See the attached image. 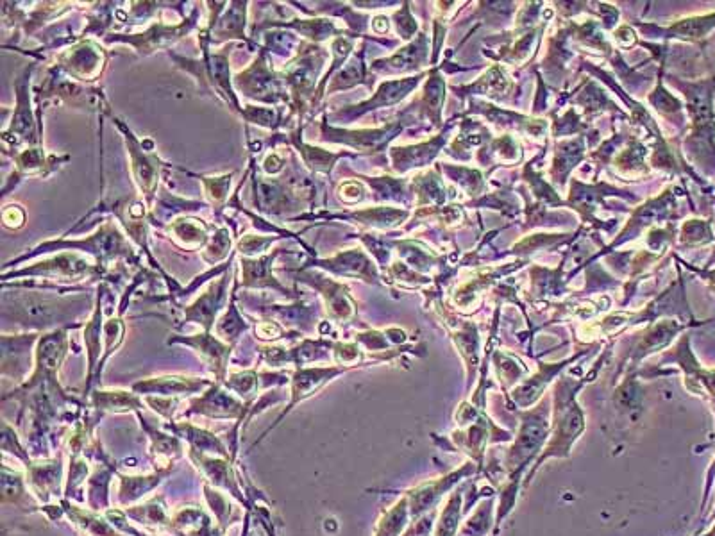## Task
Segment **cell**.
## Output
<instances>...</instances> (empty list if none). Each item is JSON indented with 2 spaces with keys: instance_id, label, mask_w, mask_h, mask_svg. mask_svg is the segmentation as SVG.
Instances as JSON below:
<instances>
[{
  "instance_id": "cell-29",
  "label": "cell",
  "mask_w": 715,
  "mask_h": 536,
  "mask_svg": "<svg viewBox=\"0 0 715 536\" xmlns=\"http://www.w3.org/2000/svg\"><path fill=\"white\" fill-rule=\"evenodd\" d=\"M236 281L235 290L231 292V301H229L228 310L217 320L215 324V333L219 336L222 342L235 347L236 342L240 340V336L244 335V331L249 329V324L245 322L244 315L236 306Z\"/></svg>"
},
{
  "instance_id": "cell-15",
  "label": "cell",
  "mask_w": 715,
  "mask_h": 536,
  "mask_svg": "<svg viewBox=\"0 0 715 536\" xmlns=\"http://www.w3.org/2000/svg\"><path fill=\"white\" fill-rule=\"evenodd\" d=\"M419 81H421V77H406V79L387 81V83L379 86L378 92L374 93V97H371L369 101H363L360 104H356V106L340 109L337 113L328 115V118L329 120H335V122H344V120L347 122V120L362 117V115L369 113V111H374V109L394 106L397 102L403 101L404 97L419 84Z\"/></svg>"
},
{
  "instance_id": "cell-1",
  "label": "cell",
  "mask_w": 715,
  "mask_h": 536,
  "mask_svg": "<svg viewBox=\"0 0 715 536\" xmlns=\"http://www.w3.org/2000/svg\"><path fill=\"white\" fill-rule=\"evenodd\" d=\"M63 249L65 251H70V249L72 251H81L88 254V256H93L95 263L104 268L115 279H118V276L115 274V270H111V267L118 261L126 260L129 265H138L140 263V258L136 256L133 245L127 242L126 235L120 231V227L113 220H106L97 229L95 235L86 236L85 240H74V242H70V240H51V242H45L42 245H38V247H34L33 251L27 252L17 260L9 261L8 265H4V272L9 267H13L15 263H20V261L36 258L40 254L63 251Z\"/></svg>"
},
{
  "instance_id": "cell-24",
  "label": "cell",
  "mask_w": 715,
  "mask_h": 536,
  "mask_svg": "<svg viewBox=\"0 0 715 536\" xmlns=\"http://www.w3.org/2000/svg\"><path fill=\"white\" fill-rule=\"evenodd\" d=\"M319 217H326L328 220H333V218L351 220L354 224L371 227V229H392V227L403 224L404 220L408 218V211L378 206V208H367V210L353 211V213H345V215H301V217H297V220H315Z\"/></svg>"
},
{
  "instance_id": "cell-39",
  "label": "cell",
  "mask_w": 715,
  "mask_h": 536,
  "mask_svg": "<svg viewBox=\"0 0 715 536\" xmlns=\"http://www.w3.org/2000/svg\"><path fill=\"white\" fill-rule=\"evenodd\" d=\"M338 199L340 201L344 202V204H358V202L365 201V193H367V190H365V186L362 185V183H358V181H344V183H340V186H338Z\"/></svg>"
},
{
  "instance_id": "cell-4",
  "label": "cell",
  "mask_w": 715,
  "mask_h": 536,
  "mask_svg": "<svg viewBox=\"0 0 715 536\" xmlns=\"http://www.w3.org/2000/svg\"><path fill=\"white\" fill-rule=\"evenodd\" d=\"M34 65L27 67L15 83V93H17V106L13 111V118L4 133V154L15 158L18 152L24 151L22 145L27 147H42V106L36 108L34 113L33 102H31V76H33Z\"/></svg>"
},
{
  "instance_id": "cell-33",
  "label": "cell",
  "mask_w": 715,
  "mask_h": 536,
  "mask_svg": "<svg viewBox=\"0 0 715 536\" xmlns=\"http://www.w3.org/2000/svg\"><path fill=\"white\" fill-rule=\"evenodd\" d=\"M174 431L177 435L185 436L186 440L190 444L194 445L195 451H202V453H219L226 454V447L222 445L219 438L215 435H211L208 431H202V429L194 428L190 424H177L174 426Z\"/></svg>"
},
{
  "instance_id": "cell-8",
  "label": "cell",
  "mask_w": 715,
  "mask_h": 536,
  "mask_svg": "<svg viewBox=\"0 0 715 536\" xmlns=\"http://www.w3.org/2000/svg\"><path fill=\"white\" fill-rule=\"evenodd\" d=\"M199 22V8L192 9V15L185 17L179 24L154 22L149 29L138 34L111 33L104 38V43H127L140 56H151L154 52L169 51L172 45L192 33Z\"/></svg>"
},
{
  "instance_id": "cell-12",
  "label": "cell",
  "mask_w": 715,
  "mask_h": 536,
  "mask_svg": "<svg viewBox=\"0 0 715 536\" xmlns=\"http://www.w3.org/2000/svg\"><path fill=\"white\" fill-rule=\"evenodd\" d=\"M13 306L18 308V319L22 320V326L45 329L54 324L56 319H68V308H72V302L40 292H20L13 295Z\"/></svg>"
},
{
  "instance_id": "cell-11",
  "label": "cell",
  "mask_w": 715,
  "mask_h": 536,
  "mask_svg": "<svg viewBox=\"0 0 715 536\" xmlns=\"http://www.w3.org/2000/svg\"><path fill=\"white\" fill-rule=\"evenodd\" d=\"M403 131L401 122H394L379 129H360V131H351V129H342L335 127L329 122L328 113L322 115L320 122V142L326 143H342L351 147L354 151L363 152V154H376L387 147L390 140H394L397 134Z\"/></svg>"
},
{
  "instance_id": "cell-31",
  "label": "cell",
  "mask_w": 715,
  "mask_h": 536,
  "mask_svg": "<svg viewBox=\"0 0 715 536\" xmlns=\"http://www.w3.org/2000/svg\"><path fill=\"white\" fill-rule=\"evenodd\" d=\"M365 72H367V68L363 63V52H360V54L356 52L353 59L344 68H340L335 76L331 77V83L328 84L326 95L349 90L356 84L365 83Z\"/></svg>"
},
{
  "instance_id": "cell-20",
  "label": "cell",
  "mask_w": 715,
  "mask_h": 536,
  "mask_svg": "<svg viewBox=\"0 0 715 536\" xmlns=\"http://www.w3.org/2000/svg\"><path fill=\"white\" fill-rule=\"evenodd\" d=\"M351 367H342V365H337V367H312V369H297L294 374H292V388H290V394H292V401L288 404L281 417H279L278 422L274 426H278L279 422L283 420L286 413L290 410H294L295 404L312 397L313 394H317L322 386L329 383L331 379L344 374Z\"/></svg>"
},
{
  "instance_id": "cell-3",
  "label": "cell",
  "mask_w": 715,
  "mask_h": 536,
  "mask_svg": "<svg viewBox=\"0 0 715 536\" xmlns=\"http://www.w3.org/2000/svg\"><path fill=\"white\" fill-rule=\"evenodd\" d=\"M20 277H43L45 281H58V285L70 292L85 290L77 288V283L81 281H101L108 279L113 281L111 274L104 268L99 267L95 261L88 260V256H83L76 251H61L56 256H51L47 260L38 261L31 267L20 268L13 272H4V283L9 279H20Z\"/></svg>"
},
{
  "instance_id": "cell-36",
  "label": "cell",
  "mask_w": 715,
  "mask_h": 536,
  "mask_svg": "<svg viewBox=\"0 0 715 536\" xmlns=\"http://www.w3.org/2000/svg\"><path fill=\"white\" fill-rule=\"evenodd\" d=\"M124 333H126V324L122 320V315L118 317H111L106 324H104V354H102L101 363H99V369H97V376L102 374V369H104V363L108 361L111 354L117 351L118 345L122 344L124 340Z\"/></svg>"
},
{
  "instance_id": "cell-16",
  "label": "cell",
  "mask_w": 715,
  "mask_h": 536,
  "mask_svg": "<svg viewBox=\"0 0 715 536\" xmlns=\"http://www.w3.org/2000/svg\"><path fill=\"white\" fill-rule=\"evenodd\" d=\"M306 267L320 268L333 276L363 279L367 283H378L379 279L378 268L362 249L340 251L335 256L324 258V260L313 258L310 265H306Z\"/></svg>"
},
{
  "instance_id": "cell-30",
  "label": "cell",
  "mask_w": 715,
  "mask_h": 536,
  "mask_svg": "<svg viewBox=\"0 0 715 536\" xmlns=\"http://www.w3.org/2000/svg\"><path fill=\"white\" fill-rule=\"evenodd\" d=\"M233 245H235V238L229 231V227H213L210 242L202 249L201 260L211 267H217L222 261L231 260L235 256L236 251H233Z\"/></svg>"
},
{
  "instance_id": "cell-9",
  "label": "cell",
  "mask_w": 715,
  "mask_h": 536,
  "mask_svg": "<svg viewBox=\"0 0 715 536\" xmlns=\"http://www.w3.org/2000/svg\"><path fill=\"white\" fill-rule=\"evenodd\" d=\"M288 272L294 276L295 281L310 286V288L319 292L322 301H324V306H326V313H328L329 319L333 320V322L344 324V322H349L356 315V302L353 301V297L349 294L347 286L337 283L335 279H331L329 276L320 274L317 268L313 270L310 267H303L297 268V270H288Z\"/></svg>"
},
{
  "instance_id": "cell-26",
  "label": "cell",
  "mask_w": 715,
  "mask_h": 536,
  "mask_svg": "<svg viewBox=\"0 0 715 536\" xmlns=\"http://www.w3.org/2000/svg\"><path fill=\"white\" fill-rule=\"evenodd\" d=\"M40 340L38 335L2 336V374L8 372L13 365L15 372L13 377L22 381L27 369L31 367V347L34 342Z\"/></svg>"
},
{
  "instance_id": "cell-42",
  "label": "cell",
  "mask_w": 715,
  "mask_h": 536,
  "mask_svg": "<svg viewBox=\"0 0 715 536\" xmlns=\"http://www.w3.org/2000/svg\"><path fill=\"white\" fill-rule=\"evenodd\" d=\"M286 158L278 152H269L265 160L261 161V170L267 177H276L285 170Z\"/></svg>"
},
{
  "instance_id": "cell-14",
  "label": "cell",
  "mask_w": 715,
  "mask_h": 536,
  "mask_svg": "<svg viewBox=\"0 0 715 536\" xmlns=\"http://www.w3.org/2000/svg\"><path fill=\"white\" fill-rule=\"evenodd\" d=\"M283 249H276L274 252H267L260 258H240V268H242V286L245 290H272L278 292L286 299L299 301L301 295L281 285L278 277L272 274L274 270V261L278 256H281Z\"/></svg>"
},
{
  "instance_id": "cell-2",
  "label": "cell",
  "mask_w": 715,
  "mask_h": 536,
  "mask_svg": "<svg viewBox=\"0 0 715 536\" xmlns=\"http://www.w3.org/2000/svg\"><path fill=\"white\" fill-rule=\"evenodd\" d=\"M331 51L315 45V43L304 42L301 51L297 52L294 59L285 63L281 70L285 79L286 88L290 93V113L297 115L299 120H303L308 111H312L313 97L315 90L320 83V74L326 67Z\"/></svg>"
},
{
  "instance_id": "cell-13",
  "label": "cell",
  "mask_w": 715,
  "mask_h": 536,
  "mask_svg": "<svg viewBox=\"0 0 715 536\" xmlns=\"http://www.w3.org/2000/svg\"><path fill=\"white\" fill-rule=\"evenodd\" d=\"M233 277V268H229L228 272H224L222 276L213 279L208 288L204 290V294L197 301L192 302L188 308H185V324H199L204 331H211L217 324V317L220 311L224 308V304L228 301V286Z\"/></svg>"
},
{
  "instance_id": "cell-19",
  "label": "cell",
  "mask_w": 715,
  "mask_h": 536,
  "mask_svg": "<svg viewBox=\"0 0 715 536\" xmlns=\"http://www.w3.org/2000/svg\"><path fill=\"white\" fill-rule=\"evenodd\" d=\"M263 29H288L295 34H301L310 43H315V45H320V43L326 42V40H335L338 36H344L347 31L344 29H338L335 20H329V18H294L290 22H278V20H267V22H261V24H256L253 27V36H256L258 31H263Z\"/></svg>"
},
{
  "instance_id": "cell-37",
  "label": "cell",
  "mask_w": 715,
  "mask_h": 536,
  "mask_svg": "<svg viewBox=\"0 0 715 536\" xmlns=\"http://www.w3.org/2000/svg\"><path fill=\"white\" fill-rule=\"evenodd\" d=\"M281 238H285V236H263L260 233L258 235L249 233L236 242V254H240L242 258H260L263 254H267V249L272 243L278 242Z\"/></svg>"
},
{
  "instance_id": "cell-27",
  "label": "cell",
  "mask_w": 715,
  "mask_h": 536,
  "mask_svg": "<svg viewBox=\"0 0 715 536\" xmlns=\"http://www.w3.org/2000/svg\"><path fill=\"white\" fill-rule=\"evenodd\" d=\"M426 52H428L426 38H424V34H421L415 42L406 45L403 49H399L394 56L374 61L371 68L374 72H381V74H387V72H412V70H417V68L421 67L422 61L426 59Z\"/></svg>"
},
{
  "instance_id": "cell-35",
  "label": "cell",
  "mask_w": 715,
  "mask_h": 536,
  "mask_svg": "<svg viewBox=\"0 0 715 536\" xmlns=\"http://www.w3.org/2000/svg\"><path fill=\"white\" fill-rule=\"evenodd\" d=\"M192 176L197 177L204 185L206 197L210 199L215 208L222 210L228 206L229 192H231V183H233L235 172H229L224 176H197V174H192Z\"/></svg>"
},
{
  "instance_id": "cell-6",
  "label": "cell",
  "mask_w": 715,
  "mask_h": 536,
  "mask_svg": "<svg viewBox=\"0 0 715 536\" xmlns=\"http://www.w3.org/2000/svg\"><path fill=\"white\" fill-rule=\"evenodd\" d=\"M315 193L310 192V183L299 179L283 181L278 177L258 176L253 174V204L254 210L269 217H283L294 211L301 210L304 199H313Z\"/></svg>"
},
{
  "instance_id": "cell-32",
  "label": "cell",
  "mask_w": 715,
  "mask_h": 536,
  "mask_svg": "<svg viewBox=\"0 0 715 536\" xmlns=\"http://www.w3.org/2000/svg\"><path fill=\"white\" fill-rule=\"evenodd\" d=\"M93 408L102 411H129V410H142L143 404L136 394H129V392H122V390H117V392H95L93 394Z\"/></svg>"
},
{
  "instance_id": "cell-17",
  "label": "cell",
  "mask_w": 715,
  "mask_h": 536,
  "mask_svg": "<svg viewBox=\"0 0 715 536\" xmlns=\"http://www.w3.org/2000/svg\"><path fill=\"white\" fill-rule=\"evenodd\" d=\"M247 408L249 404L238 401L228 388L222 386V383H213L208 392L190 401V410L186 411L185 417L192 413H201L210 419L242 420Z\"/></svg>"
},
{
  "instance_id": "cell-41",
  "label": "cell",
  "mask_w": 715,
  "mask_h": 536,
  "mask_svg": "<svg viewBox=\"0 0 715 536\" xmlns=\"http://www.w3.org/2000/svg\"><path fill=\"white\" fill-rule=\"evenodd\" d=\"M394 22H396L397 33L403 40H410L415 31H417V22L410 15L408 4H404V8L397 11L396 15H394Z\"/></svg>"
},
{
  "instance_id": "cell-22",
  "label": "cell",
  "mask_w": 715,
  "mask_h": 536,
  "mask_svg": "<svg viewBox=\"0 0 715 536\" xmlns=\"http://www.w3.org/2000/svg\"><path fill=\"white\" fill-rule=\"evenodd\" d=\"M210 381L199 377L160 376L142 379L133 385V392L140 395H158V397H177V395L199 394Z\"/></svg>"
},
{
  "instance_id": "cell-44",
  "label": "cell",
  "mask_w": 715,
  "mask_h": 536,
  "mask_svg": "<svg viewBox=\"0 0 715 536\" xmlns=\"http://www.w3.org/2000/svg\"><path fill=\"white\" fill-rule=\"evenodd\" d=\"M270 401H272V402L278 401V399H272V392H270L269 395H265V402H267V404H269ZM260 406H261V404H258V402H256V404H254V410L251 411V415H254V413H256V411H258V408H260Z\"/></svg>"
},
{
  "instance_id": "cell-38",
  "label": "cell",
  "mask_w": 715,
  "mask_h": 536,
  "mask_svg": "<svg viewBox=\"0 0 715 536\" xmlns=\"http://www.w3.org/2000/svg\"><path fill=\"white\" fill-rule=\"evenodd\" d=\"M167 476V470H161L160 474H154L151 478H122V490L120 497L124 503H131L142 494L152 490L154 486L160 485L161 478Z\"/></svg>"
},
{
  "instance_id": "cell-23",
  "label": "cell",
  "mask_w": 715,
  "mask_h": 536,
  "mask_svg": "<svg viewBox=\"0 0 715 536\" xmlns=\"http://www.w3.org/2000/svg\"><path fill=\"white\" fill-rule=\"evenodd\" d=\"M70 156L67 154H47L43 147H27L22 152H18L13 158L17 170L9 179H15V185L27 176L47 177L52 172H56L63 163H67Z\"/></svg>"
},
{
  "instance_id": "cell-40",
  "label": "cell",
  "mask_w": 715,
  "mask_h": 536,
  "mask_svg": "<svg viewBox=\"0 0 715 536\" xmlns=\"http://www.w3.org/2000/svg\"><path fill=\"white\" fill-rule=\"evenodd\" d=\"M2 226L9 231H18L26 226V210L20 204H9L2 210Z\"/></svg>"
},
{
  "instance_id": "cell-25",
  "label": "cell",
  "mask_w": 715,
  "mask_h": 536,
  "mask_svg": "<svg viewBox=\"0 0 715 536\" xmlns=\"http://www.w3.org/2000/svg\"><path fill=\"white\" fill-rule=\"evenodd\" d=\"M210 229L204 220L195 217H177L167 226L172 242L185 251H201L210 242Z\"/></svg>"
},
{
  "instance_id": "cell-7",
  "label": "cell",
  "mask_w": 715,
  "mask_h": 536,
  "mask_svg": "<svg viewBox=\"0 0 715 536\" xmlns=\"http://www.w3.org/2000/svg\"><path fill=\"white\" fill-rule=\"evenodd\" d=\"M113 124L124 134L127 154H129V160H131L133 181H135L138 192L142 193L143 201L147 202V206L151 208V206H154V201H156L161 172H163V168H167V165L160 160L158 152H154L152 145L147 149V145L151 142L138 140L133 131L127 129L126 124L120 118H113Z\"/></svg>"
},
{
  "instance_id": "cell-28",
  "label": "cell",
  "mask_w": 715,
  "mask_h": 536,
  "mask_svg": "<svg viewBox=\"0 0 715 536\" xmlns=\"http://www.w3.org/2000/svg\"><path fill=\"white\" fill-rule=\"evenodd\" d=\"M444 143V138H437L431 142L421 143L415 147H394L390 149V160L392 168L397 174H404L412 168L424 167L429 161L437 156L440 147Z\"/></svg>"
},
{
  "instance_id": "cell-43",
  "label": "cell",
  "mask_w": 715,
  "mask_h": 536,
  "mask_svg": "<svg viewBox=\"0 0 715 536\" xmlns=\"http://www.w3.org/2000/svg\"><path fill=\"white\" fill-rule=\"evenodd\" d=\"M372 29L376 34H387L390 29V22L387 17H376L372 20Z\"/></svg>"
},
{
  "instance_id": "cell-21",
  "label": "cell",
  "mask_w": 715,
  "mask_h": 536,
  "mask_svg": "<svg viewBox=\"0 0 715 536\" xmlns=\"http://www.w3.org/2000/svg\"><path fill=\"white\" fill-rule=\"evenodd\" d=\"M281 136L283 138H278L279 142L288 143V145L295 147L304 165L313 174L329 176L340 158L351 156L349 152L326 151V149H320V147L303 142V126L297 127L294 131H288L286 134H281Z\"/></svg>"
},
{
  "instance_id": "cell-10",
  "label": "cell",
  "mask_w": 715,
  "mask_h": 536,
  "mask_svg": "<svg viewBox=\"0 0 715 536\" xmlns=\"http://www.w3.org/2000/svg\"><path fill=\"white\" fill-rule=\"evenodd\" d=\"M108 65V52L90 38H81L67 51L59 52L56 67L79 83H93L101 79Z\"/></svg>"
},
{
  "instance_id": "cell-18",
  "label": "cell",
  "mask_w": 715,
  "mask_h": 536,
  "mask_svg": "<svg viewBox=\"0 0 715 536\" xmlns=\"http://www.w3.org/2000/svg\"><path fill=\"white\" fill-rule=\"evenodd\" d=\"M169 344H183L195 349L201 354L202 360L206 361L215 372L217 383H224V379L228 376L229 356L233 351V345L222 342L219 336L211 335V331H202L199 335L176 336L170 338Z\"/></svg>"
},
{
  "instance_id": "cell-5",
  "label": "cell",
  "mask_w": 715,
  "mask_h": 536,
  "mask_svg": "<svg viewBox=\"0 0 715 536\" xmlns=\"http://www.w3.org/2000/svg\"><path fill=\"white\" fill-rule=\"evenodd\" d=\"M233 86L238 93H242L245 99L256 101L263 106H286L290 108V93L286 88L283 74L270 67L267 52L260 47V54L256 56L249 67L238 72L233 77Z\"/></svg>"
},
{
  "instance_id": "cell-34",
  "label": "cell",
  "mask_w": 715,
  "mask_h": 536,
  "mask_svg": "<svg viewBox=\"0 0 715 536\" xmlns=\"http://www.w3.org/2000/svg\"><path fill=\"white\" fill-rule=\"evenodd\" d=\"M222 385L228 388L229 392L244 399L247 404H251V399L258 394L261 386L260 374L256 370H244V372H231L224 379Z\"/></svg>"
}]
</instances>
